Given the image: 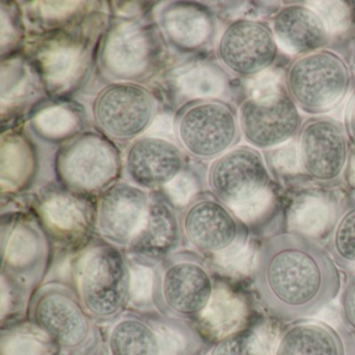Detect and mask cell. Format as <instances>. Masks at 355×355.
Returning a JSON list of instances; mask_svg holds the SVG:
<instances>
[{
	"mask_svg": "<svg viewBox=\"0 0 355 355\" xmlns=\"http://www.w3.org/2000/svg\"><path fill=\"white\" fill-rule=\"evenodd\" d=\"M157 24L167 46L182 55H196L209 49L217 30L213 13L201 3L189 1L162 6Z\"/></svg>",
	"mask_w": 355,
	"mask_h": 355,
	"instance_id": "cell-14",
	"label": "cell"
},
{
	"mask_svg": "<svg viewBox=\"0 0 355 355\" xmlns=\"http://www.w3.org/2000/svg\"><path fill=\"white\" fill-rule=\"evenodd\" d=\"M351 83L348 64L329 49L299 55L284 73L288 96L300 111L315 116L338 107L348 94Z\"/></svg>",
	"mask_w": 355,
	"mask_h": 355,
	"instance_id": "cell-3",
	"label": "cell"
},
{
	"mask_svg": "<svg viewBox=\"0 0 355 355\" xmlns=\"http://www.w3.org/2000/svg\"><path fill=\"white\" fill-rule=\"evenodd\" d=\"M16 8L9 6V9L6 11L1 6V55L5 53L6 49H13L14 44L18 45V41L21 39L22 31L21 22L19 21V16L16 15Z\"/></svg>",
	"mask_w": 355,
	"mask_h": 355,
	"instance_id": "cell-33",
	"label": "cell"
},
{
	"mask_svg": "<svg viewBox=\"0 0 355 355\" xmlns=\"http://www.w3.org/2000/svg\"><path fill=\"white\" fill-rule=\"evenodd\" d=\"M166 188L174 202L178 203V205H184L194 195L195 191H196V184L191 176L180 173L175 180L167 184Z\"/></svg>",
	"mask_w": 355,
	"mask_h": 355,
	"instance_id": "cell-37",
	"label": "cell"
},
{
	"mask_svg": "<svg viewBox=\"0 0 355 355\" xmlns=\"http://www.w3.org/2000/svg\"><path fill=\"white\" fill-rule=\"evenodd\" d=\"M37 15L46 20V24H62V20H69L74 14L78 13L82 9V3L76 1H64V3H38Z\"/></svg>",
	"mask_w": 355,
	"mask_h": 355,
	"instance_id": "cell-34",
	"label": "cell"
},
{
	"mask_svg": "<svg viewBox=\"0 0 355 355\" xmlns=\"http://www.w3.org/2000/svg\"><path fill=\"white\" fill-rule=\"evenodd\" d=\"M168 304L180 313L191 315L205 311L213 296L209 274L200 266L182 263L168 270L164 278Z\"/></svg>",
	"mask_w": 355,
	"mask_h": 355,
	"instance_id": "cell-19",
	"label": "cell"
},
{
	"mask_svg": "<svg viewBox=\"0 0 355 355\" xmlns=\"http://www.w3.org/2000/svg\"><path fill=\"white\" fill-rule=\"evenodd\" d=\"M209 184L215 196L238 215L261 200L269 190L271 175L257 149L239 146L213 162Z\"/></svg>",
	"mask_w": 355,
	"mask_h": 355,
	"instance_id": "cell-7",
	"label": "cell"
},
{
	"mask_svg": "<svg viewBox=\"0 0 355 355\" xmlns=\"http://www.w3.org/2000/svg\"><path fill=\"white\" fill-rule=\"evenodd\" d=\"M224 71L219 66L205 62H194L180 66L170 73L172 90L187 99V105L194 101L217 98L223 88Z\"/></svg>",
	"mask_w": 355,
	"mask_h": 355,
	"instance_id": "cell-23",
	"label": "cell"
},
{
	"mask_svg": "<svg viewBox=\"0 0 355 355\" xmlns=\"http://www.w3.org/2000/svg\"><path fill=\"white\" fill-rule=\"evenodd\" d=\"M184 166L182 149L172 141L144 136L130 145L125 155V169L132 182L141 188L167 186Z\"/></svg>",
	"mask_w": 355,
	"mask_h": 355,
	"instance_id": "cell-15",
	"label": "cell"
},
{
	"mask_svg": "<svg viewBox=\"0 0 355 355\" xmlns=\"http://www.w3.org/2000/svg\"><path fill=\"white\" fill-rule=\"evenodd\" d=\"M203 321L222 338L236 330L240 321L238 303L225 292H216L202 311Z\"/></svg>",
	"mask_w": 355,
	"mask_h": 355,
	"instance_id": "cell-29",
	"label": "cell"
},
{
	"mask_svg": "<svg viewBox=\"0 0 355 355\" xmlns=\"http://www.w3.org/2000/svg\"><path fill=\"white\" fill-rule=\"evenodd\" d=\"M155 94L138 83H111L95 97L93 118L103 135L111 140H137L157 117Z\"/></svg>",
	"mask_w": 355,
	"mask_h": 355,
	"instance_id": "cell-5",
	"label": "cell"
},
{
	"mask_svg": "<svg viewBox=\"0 0 355 355\" xmlns=\"http://www.w3.org/2000/svg\"><path fill=\"white\" fill-rule=\"evenodd\" d=\"M211 355H269V349L259 331L243 328L221 338Z\"/></svg>",
	"mask_w": 355,
	"mask_h": 355,
	"instance_id": "cell-30",
	"label": "cell"
},
{
	"mask_svg": "<svg viewBox=\"0 0 355 355\" xmlns=\"http://www.w3.org/2000/svg\"><path fill=\"white\" fill-rule=\"evenodd\" d=\"M184 225L194 246L217 254L243 248L248 236L242 218L218 198L193 203L184 216Z\"/></svg>",
	"mask_w": 355,
	"mask_h": 355,
	"instance_id": "cell-12",
	"label": "cell"
},
{
	"mask_svg": "<svg viewBox=\"0 0 355 355\" xmlns=\"http://www.w3.org/2000/svg\"><path fill=\"white\" fill-rule=\"evenodd\" d=\"M351 63H352L353 70L355 71V38L352 43V53H351Z\"/></svg>",
	"mask_w": 355,
	"mask_h": 355,
	"instance_id": "cell-40",
	"label": "cell"
},
{
	"mask_svg": "<svg viewBox=\"0 0 355 355\" xmlns=\"http://www.w3.org/2000/svg\"><path fill=\"white\" fill-rule=\"evenodd\" d=\"M327 249L340 267L355 265V196L334 223Z\"/></svg>",
	"mask_w": 355,
	"mask_h": 355,
	"instance_id": "cell-28",
	"label": "cell"
},
{
	"mask_svg": "<svg viewBox=\"0 0 355 355\" xmlns=\"http://www.w3.org/2000/svg\"><path fill=\"white\" fill-rule=\"evenodd\" d=\"M33 143L20 132L1 137V186L13 190L26 182L35 164Z\"/></svg>",
	"mask_w": 355,
	"mask_h": 355,
	"instance_id": "cell-25",
	"label": "cell"
},
{
	"mask_svg": "<svg viewBox=\"0 0 355 355\" xmlns=\"http://www.w3.org/2000/svg\"><path fill=\"white\" fill-rule=\"evenodd\" d=\"M119 151L103 132H80L61 147L58 171L63 182L80 191H97L109 186L119 172Z\"/></svg>",
	"mask_w": 355,
	"mask_h": 355,
	"instance_id": "cell-8",
	"label": "cell"
},
{
	"mask_svg": "<svg viewBox=\"0 0 355 355\" xmlns=\"http://www.w3.org/2000/svg\"><path fill=\"white\" fill-rule=\"evenodd\" d=\"M82 125L80 111L67 103L47 105L31 120L33 132L41 140L63 144L80 135Z\"/></svg>",
	"mask_w": 355,
	"mask_h": 355,
	"instance_id": "cell-24",
	"label": "cell"
},
{
	"mask_svg": "<svg viewBox=\"0 0 355 355\" xmlns=\"http://www.w3.org/2000/svg\"><path fill=\"white\" fill-rule=\"evenodd\" d=\"M241 132L255 149H271L298 136L303 120L286 91L249 97L239 109Z\"/></svg>",
	"mask_w": 355,
	"mask_h": 355,
	"instance_id": "cell-11",
	"label": "cell"
},
{
	"mask_svg": "<svg viewBox=\"0 0 355 355\" xmlns=\"http://www.w3.org/2000/svg\"><path fill=\"white\" fill-rule=\"evenodd\" d=\"M278 53L271 26L251 18L230 22L216 47L222 67L239 78H254L267 71L277 61Z\"/></svg>",
	"mask_w": 355,
	"mask_h": 355,
	"instance_id": "cell-10",
	"label": "cell"
},
{
	"mask_svg": "<svg viewBox=\"0 0 355 355\" xmlns=\"http://www.w3.org/2000/svg\"><path fill=\"white\" fill-rule=\"evenodd\" d=\"M83 298L93 313L114 315L123 304L128 290L126 268L121 255L109 247L89 254L80 275Z\"/></svg>",
	"mask_w": 355,
	"mask_h": 355,
	"instance_id": "cell-13",
	"label": "cell"
},
{
	"mask_svg": "<svg viewBox=\"0 0 355 355\" xmlns=\"http://www.w3.org/2000/svg\"><path fill=\"white\" fill-rule=\"evenodd\" d=\"M178 236L180 227L175 214L162 201H153L142 227L130 243L137 252L157 257L171 250L178 243Z\"/></svg>",
	"mask_w": 355,
	"mask_h": 355,
	"instance_id": "cell-21",
	"label": "cell"
},
{
	"mask_svg": "<svg viewBox=\"0 0 355 355\" xmlns=\"http://www.w3.org/2000/svg\"><path fill=\"white\" fill-rule=\"evenodd\" d=\"M297 137L299 165L305 178L327 188L340 184L350 157L344 124L329 116H313L303 122Z\"/></svg>",
	"mask_w": 355,
	"mask_h": 355,
	"instance_id": "cell-6",
	"label": "cell"
},
{
	"mask_svg": "<svg viewBox=\"0 0 355 355\" xmlns=\"http://www.w3.org/2000/svg\"><path fill=\"white\" fill-rule=\"evenodd\" d=\"M338 304L343 323L355 334V274L349 276L343 284Z\"/></svg>",
	"mask_w": 355,
	"mask_h": 355,
	"instance_id": "cell-35",
	"label": "cell"
},
{
	"mask_svg": "<svg viewBox=\"0 0 355 355\" xmlns=\"http://www.w3.org/2000/svg\"><path fill=\"white\" fill-rule=\"evenodd\" d=\"M32 62L49 95L68 96L90 71V47L80 35L57 31L34 45Z\"/></svg>",
	"mask_w": 355,
	"mask_h": 355,
	"instance_id": "cell-9",
	"label": "cell"
},
{
	"mask_svg": "<svg viewBox=\"0 0 355 355\" xmlns=\"http://www.w3.org/2000/svg\"><path fill=\"white\" fill-rule=\"evenodd\" d=\"M176 134L189 155L205 161L234 148L242 137L236 109L220 98L184 105L176 118Z\"/></svg>",
	"mask_w": 355,
	"mask_h": 355,
	"instance_id": "cell-4",
	"label": "cell"
},
{
	"mask_svg": "<svg viewBox=\"0 0 355 355\" xmlns=\"http://www.w3.org/2000/svg\"><path fill=\"white\" fill-rule=\"evenodd\" d=\"M45 91L32 61L19 57L3 58L1 62V111L6 107L26 105Z\"/></svg>",
	"mask_w": 355,
	"mask_h": 355,
	"instance_id": "cell-22",
	"label": "cell"
},
{
	"mask_svg": "<svg viewBox=\"0 0 355 355\" xmlns=\"http://www.w3.org/2000/svg\"><path fill=\"white\" fill-rule=\"evenodd\" d=\"M273 355H345L338 332L322 322H297L276 343Z\"/></svg>",
	"mask_w": 355,
	"mask_h": 355,
	"instance_id": "cell-20",
	"label": "cell"
},
{
	"mask_svg": "<svg viewBox=\"0 0 355 355\" xmlns=\"http://www.w3.org/2000/svg\"><path fill=\"white\" fill-rule=\"evenodd\" d=\"M153 272L145 267H136L132 270L130 279V293L137 302L148 300L153 291Z\"/></svg>",
	"mask_w": 355,
	"mask_h": 355,
	"instance_id": "cell-36",
	"label": "cell"
},
{
	"mask_svg": "<svg viewBox=\"0 0 355 355\" xmlns=\"http://www.w3.org/2000/svg\"><path fill=\"white\" fill-rule=\"evenodd\" d=\"M272 31L278 45L298 57L325 49L329 43L325 21L306 6L282 7L272 19Z\"/></svg>",
	"mask_w": 355,
	"mask_h": 355,
	"instance_id": "cell-17",
	"label": "cell"
},
{
	"mask_svg": "<svg viewBox=\"0 0 355 355\" xmlns=\"http://www.w3.org/2000/svg\"><path fill=\"white\" fill-rule=\"evenodd\" d=\"M149 205L148 195L139 187L112 184L99 201V230L112 242H132L146 219Z\"/></svg>",
	"mask_w": 355,
	"mask_h": 355,
	"instance_id": "cell-16",
	"label": "cell"
},
{
	"mask_svg": "<svg viewBox=\"0 0 355 355\" xmlns=\"http://www.w3.org/2000/svg\"><path fill=\"white\" fill-rule=\"evenodd\" d=\"M110 348L113 355H161L157 332L137 320H124L114 327Z\"/></svg>",
	"mask_w": 355,
	"mask_h": 355,
	"instance_id": "cell-26",
	"label": "cell"
},
{
	"mask_svg": "<svg viewBox=\"0 0 355 355\" xmlns=\"http://www.w3.org/2000/svg\"><path fill=\"white\" fill-rule=\"evenodd\" d=\"M39 240L31 226L19 225L13 230L7 245V259L14 266H22L34 259L38 252Z\"/></svg>",
	"mask_w": 355,
	"mask_h": 355,
	"instance_id": "cell-31",
	"label": "cell"
},
{
	"mask_svg": "<svg viewBox=\"0 0 355 355\" xmlns=\"http://www.w3.org/2000/svg\"><path fill=\"white\" fill-rule=\"evenodd\" d=\"M1 352L3 355H45L47 346L38 336L20 332L3 340Z\"/></svg>",
	"mask_w": 355,
	"mask_h": 355,
	"instance_id": "cell-32",
	"label": "cell"
},
{
	"mask_svg": "<svg viewBox=\"0 0 355 355\" xmlns=\"http://www.w3.org/2000/svg\"><path fill=\"white\" fill-rule=\"evenodd\" d=\"M41 211L49 225L60 232H78L86 227L84 205L72 196L55 195L43 203Z\"/></svg>",
	"mask_w": 355,
	"mask_h": 355,
	"instance_id": "cell-27",
	"label": "cell"
},
{
	"mask_svg": "<svg viewBox=\"0 0 355 355\" xmlns=\"http://www.w3.org/2000/svg\"><path fill=\"white\" fill-rule=\"evenodd\" d=\"M35 318L41 329L64 347L83 344L89 334L88 321L80 307L62 294L42 297Z\"/></svg>",
	"mask_w": 355,
	"mask_h": 355,
	"instance_id": "cell-18",
	"label": "cell"
},
{
	"mask_svg": "<svg viewBox=\"0 0 355 355\" xmlns=\"http://www.w3.org/2000/svg\"><path fill=\"white\" fill-rule=\"evenodd\" d=\"M344 126L349 141L355 146V92L349 99L345 110Z\"/></svg>",
	"mask_w": 355,
	"mask_h": 355,
	"instance_id": "cell-39",
	"label": "cell"
},
{
	"mask_svg": "<svg viewBox=\"0 0 355 355\" xmlns=\"http://www.w3.org/2000/svg\"><path fill=\"white\" fill-rule=\"evenodd\" d=\"M161 347V355H176L182 348V340L175 331L169 328H161L157 331Z\"/></svg>",
	"mask_w": 355,
	"mask_h": 355,
	"instance_id": "cell-38",
	"label": "cell"
},
{
	"mask_svg": "<svg viewBox=\"0 0 355 355\" xmlns=\"http://www.w3.org/2000/svg\"><path fill=\"white\" fill-rule=\"evenodd\" d=\"M166 44L157 24L121 18L107 28L99 47L103 73L112 83H138L159 71Z\"/></svg>",
	"mask_w": 355,
	"mask_h": 355,
	"instance_id": "cell-2",
	"label": "cell"
},
{
	"mask_svg": "<svg viewBox=\"0 0 355 355\" xmlns=\"http://www.w3.org/2000/svg\"><path fill=\"white\" fill-rule=\"evenodd\" d=\"M252 279L261 305L284 321L320 313L340 296L344 284L329 250L299 230L273 234L261 242Z\"/></svg>",
	"mask_w": 355,
	"mask_h": 355,
	"instance_id": "cell-1",
	"label": "cell"
}]
</instances>
